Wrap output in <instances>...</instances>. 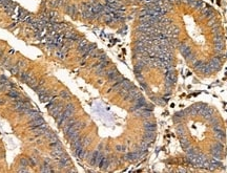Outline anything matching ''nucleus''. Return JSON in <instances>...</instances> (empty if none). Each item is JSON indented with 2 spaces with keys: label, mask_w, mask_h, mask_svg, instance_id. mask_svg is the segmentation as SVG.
<instances>
[{
  "label": "nucleus",
  "mask_w": 227,
  "mask_h": 173,
  "mask_svg": "<svg viewBox=\"0 0 227 173\" xmlns=\"http://www.w3.org/2000/svg\"><path fill=\"white\" fill-rule=\"evenodd\" d=\"M131 43L134 72L155 105L165 106L185 64L200 79L222 68L226 58L218 12L205 0H137Z\"/></svg>",
  "instance_id": "nucleus-1"
},
{
  "label": "nucleus",
  "mask_w": 227,
  "mask_h": 173,
  "mask_svg": "<svg viewBox=\"0 0 227 173\" xmlns=\"http://www.w3.org/2000/svg\"><path fill=\"white\" fill-rule=\"evenodd\" d=\"M6 94H8V97H9V98H11L12 100H18V99H20V98H21L20 93H19V92L17 91L16 89H14V88L9 89Z\"/></svg>",
  "instance_id": "nucleus-4"
},
{
  "label": "nucleus",
  "mask_w": 227,
  "mask_h": 173,
  "mask_svg": "<svg viewBox=\"0 0 227 173\" xmlns=\"http://www.w3.org/2000/svg\"><path fill=\"white\" fill-rule=\"evenodd\" d=\"M44 124H45V121L42 119V116H40L38 119H34V120H30V122H28V125H30V127L32 129L36 127H40V126L44 125Z\"/></svg>",
  "instance_id": "nucleus-3"
},
{
  "label": "nucleus",
  "mask_w": 227,
  "mask_h": 173,
  "mask_svg": "<svg viewBox=\"0 0 227 173\" xmlns=\"http://www.w3.org/2000/svg\"><path fill=\"white\" fill-rule=\"evenodd\" d=\"M40 116H41L40 112H39L38 110H36V109H34V108H32L31 111H30V112H28V118L30 119V120L38 119V118H40Z\"/></svg>",
  "instance_id": "nucleus-5"
},
{
  "label": "nucleus",
  "mask_w": 227,
  "mask_h": 173,
  "mask_svg": "<svg viewBox=\"0 0 227 173\" xmlns=\"http://www.w3.org/2000/svg\"><path fill=\"white\" fill-rule=\"evenodd\" d=\"M4 103H5V100H4V99H0V105H3Z\"/></svg>",
  "instance_id": "nucleus-6"
},
{
  "label": "nucleus",
  "mask_w": 227,
  "mask_h": 173,
  "mask_svg": "<svg viewBox=\"0 0 227 173\" xmlns=\"http://www.w3.org/2000/svg\"><path fill=\"white\" fill-rule=\"evenodd\" d=\"M175 133L184 160L195 171L224 168L225 130L216 109L195 102L172 115Z\"/></svg>",
  "instance_id": "nucleus-2"
}]
</instances>
